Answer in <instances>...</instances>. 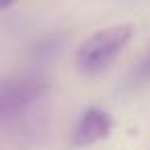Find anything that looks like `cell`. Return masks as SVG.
<instances>
[{"mask_svg":"<svg viewBox=\"0 0 150 150\" xmlns=\"http://www.w3.org/2000/svg\"><path fill=\"white\" fill-rule=\"evenodd\" d=\"M64 43H66V39L62 35H52V37L41 39L33 47V60H37V62H50L52 58H56L60 54V50L64 47Z\"/></svg>","mask_w":150,"mask_h":150,"instance_id":"obj_4","label":"cell"},{"mask_svg":"<svg viewBox=\"0 0 150 150\" xmlns=\"http://www.w3.org/2000/svg\"><path fill=\"white\" fill-rule=\"evenodd\" d=\"M47 93V82L41 76H21L0 80V123L19 119L29 107Z\"/></svg>","mask_w":150,"mask_h":150,"instance_id":"obj_2","label":"cell"},{"mask_svg":"<svg viewBox=\"0 0 150 150\" xmlns=\"http://www.w3.org/2000/svg\"><path fill=\"white\" fill-rule=\"evenodd\" d=\"M132 37L129 25H115L93 33L76 54V66L82 74H99L107 70Z\"/></svg>","mask_w":150,"mask_h":150,"instance_id":"obj_1","label":"cell"},{"mask_svg":"<svg viewBox=\"0 0 150 150\" xmlns=\"http://www.w3.org/2000/svg\"><path fill=\"white\" fill-rule=\"evenodd\" d=\"M111 127H113L111 115L99 107H91L84 111L78 125L74 127L72 144L74 146H91L95 142H101L111 134Z\"/></svg>","mask_w":150,"mask_h":150,"instance_id":"obj_3","label":"cell"},{"mask_svg":"<svg viewBox=\"0 0 150 150\" xmlns=\"http://www.w3.org/2000/svg\"><path fill=\"white\" fill-rule=\"evenodd\" d=\"M19 0H0V11H4V8H11L13 4H17Z\"/></svg>","mask_w":150,"mask_h":150,"instance_id":"obj_5","label":"cell"}]
</instances>
